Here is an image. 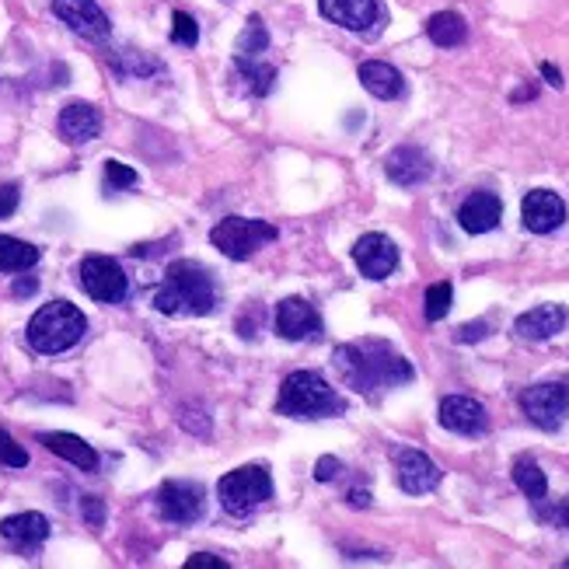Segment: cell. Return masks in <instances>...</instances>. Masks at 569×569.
I'll list each match as a JSON object with an SVG mask.
<instances>
[{
    "instance_id": "cell-31",
    "label": "cell",
    "mask_w": 569,
    "mask_h": 569,
    "mask_svg": "<svg viewBox=\"0 0 569 569\" xmlns=\"http://www.w3.org/2000/svg\"><path fill=\"white\" fill-rule=\"evenodd\" d=\"M172 42H175V46H196V42H200V29H196V18L193 14L175 11V18H172Z\"/></svg>"
},
{
    "instance_id": "cell-15",
    "label": "cell",
    "mask_w": 569,
    "mask_h": 569,
    "mask_svg": "<svg viewBox=\"0 0 569 569\" xmlns=\"http://www.w3.org/2000/svg\"><path fill=\"white\" fill-rule=\"evenodd\" d=\"M322 14L346 32H371L382 21V4L377 0H319Z\"/></svg>"
},
{
    "instance_id": "cell-20",
    "label": "cell",
    "mask_w": 569,
    "mask_h": 569,
    "mask_svg": "<svg viewBox=\"0 0 569 569\" xmlns=\"http://www.w3.org/2000/svg\"><path fill=\"white\" fill-rule=\"evenodd\" d=\"M0 538H4L8 545H14V549H21V552H32L50 538V520L42 514H35V511L4 517V520H0Z\"/></svg>"
},
{
    "instance_id": "cell-28",
    "label": "cell",
    "mask_w": 569,
    "mask_h": 569,
    "mask_svg": "<svg viewBox=\"0 0 569 569\" xmlns=\"http://www.w3.org/2000/svg\"><path fill=\"white\" fill-rule=\"evenodd\" d=\"M266 50H269V32H266V25H262V18L251 14L248 25H245V32H241L238 42H235V56H241V60H259Z\"/></svg>"
},
{
    "instance_id": "cell-6",
    "label": "cell",
    "mask_w": 569,
    "mask_h": 569,
    "mask_svg": "<svg viewBox=\"0 0 569 569\" xmlns=\"http://www.w3.org/2000/svg\"><path fill=\"white\" fill-rule=\"evenodd\" d=\"M272 238H277V227H272L269 221H256V217H224L214 235H210V241H214L227 259H251L262 245H269Z\"/></svg>"
},
{
    "instance_id": "cell-35",
    "label": "cell",
    "mask_w": 569,
    "mask_h": 569,
    "mask_svg": "<svg viewBox=\"0 0 569 569\" xmlns=\"http://www.w3.org/2000/svg\"><path fill=\"white\" fill-rule=\"evenodd\" d=\"M21 200V189L18 185H0V221H8Z\"/></svg>"
},
{
    "instance_id": "cell-22",
    "label": "cell",
    "mask_w": 569,
    "mask_h": 569,
    "mask_svg": "<svg viewBox=\"0 0 569 569\" xmlns=\"http://www.w3.org/2000/svg\"><path fill=\"white\" fill-rule=\"evenodd\" d=\"M361 84L382 101H391V98H402L406 95V77L398 74L391 63H382V60H367L361 67Z\"/></svg>"
},
{
    "instance_id": "cell-38",
    "label": "cell",
    "mask_w": 569,
    "mask_h": 569,
    "mask_svg": "<svg viewBox=\"0 0 569 569\" xmlns=\"http://www.w3.org/2000/svg\"><path fill=\"white\" fill-rule=\"evenodd\" d=\"M538 517H541V520H552V524H559V528H566V532H569V496H566V500L559 503L556 511H549V514L541 511Z\"/></svg>"
},
{
    "instance_id": "cell-29",
    "label": "cell",
    "mask_w": 569,
    "mask_h": 569,
    "mask_svg": "<svg viewBox=\"0 0 569 569\" xmlns=\"http://www.w3.org/2000/svg\"><path fill=\"white\" fill-rule=\"evenodd\" d=\"M451 298H454L451 283H433V287L427 290V322H440V319H448V311H451Z\"/></svg>"
},
{
    "instance_id": "cell-40",
    "label": "cell",
    "mask_w": 569,
    "mask_h": 569,
    "mask_svg": "<svg viewBox=\"0 0 569 569\" xmlns=\"http://www.w3.org/2000/svg\"><path fill=\"white\" fill-rule=\"evenodd\" d=\"M14 298H32V293L39 290V280L35 277H21V280H14Z\"/></svg>"
},
{
    "instance_id": "cell-30",
    "label": "cell",
    "mask_w": 569,
    "mask_h": 569,
    "mask_svg": "<svg viewBox=\"0 0 569 569\" xmlns=\"http://www.w3.org/2000/svg\"><path fill=\"white\" fill-rule=\"evenodd\" d=\"M116 67H119L122 74L147 77V74H158V71H161V63L143 60V53H137V50H122V56H116Z\"/></svg>"
},
{
    "instance_id": "cell-41",
    "label": "cell",
    "mask_w": 569,
    "mask_h": 569,
    "mask_svg": "<svg viewBox=\"0 0 569 569\" xmlns=\"http://www.w3.org/2000/svg\"><path fill=\"white\" fill-rule=\"evenodd\" d=\"M541 77L552 84V88H562V74L552 67V63H541Z\"/></svg>"
},
{
    "instance_id": "cell-24",
    "label": "cell",
    "mask_w": 569,
    "mask_h": 569,
    "mask_svg": "<svg viewBox=\"0 0 569 569\" xmlns=\"http://www.w3.org/2000/svg\"><path fill=\"white\" fill-rule=\"evenodd\" d=\"M427 35H430L433 46H440V50H454V46H461V42H465L469 25H465V18H461V14H454V11H440V14H433V18L427 21Z\"/></svg>"
},
{
    "instance_id": "cell-13",
    "label": "cell",
    "mask_w": 569,
    "mask_h": 569,
    "mask_svg": "<svg viewBox=\"0 0 569 569\" xmlns=\"http://www.w3.org/2000/svg\"><path fill=\"white\" fill-rule=\"evenodd\" d=\"M395 472H398V486H402L409 496H423L440 486V469L423 451L402 448L395 454Z\"/></svg>"
},
{
    "instance_id": "cell-34",
    "label": "cell",
    "mask_w": 569,
    "mask_h": 569,
    "mask_svg": "<svg viewBox=\"0 0 569 569\" xmlns=\"http://www.w3.org/2000/svg\"><path fill=\"white\" fill-rule=\"evenodd\" d=\"M80 511H84V520H88L92 528H101V524H105V503L98 496H84Z\"/></svg>"
},
{
    "instance_id": "cell-39",
    "label": "cell",
    "mask_w": 569,
    "mask_h": 569,
    "mask_svg": "<svg viewBox=\"0 0 569 569\" xmlns=\"http://www.w3.org/2000/svg\"><path fill=\"white\" fill-rule=\"evenodd\" d=\"M185 569H227V562L224 559H217V556H193V559H189L185 562Z\"/></svg>"
},
{
    "instance_id": "cell-42",
    "label": "cell",
    "mask_w": 569,
    "mask_h": 569,
    "mask_svg": "<svg viewBox=\"0 0 569 569\" xmlns=\"http://www.w3.org/2000/svg\"><path fill=\"white\" fill-rule=\"evenodd\" d=\"M346 503H350V507H371V493L367 490H356V493L346 496Z\"/></svg>"
},
{
    "instance_id": "cell-7",
    "label": "cell",
    "mask_w": 569,
    "mask_h": 569,
    "mask_svg": "<svg viewBox=\"0 0 569 569\" xmlns=\"http://www.w3.org/2000/svg\"><path fill=\"white\" fill-rule=\"evenodd\" d=\"M520 409L538 430H559L569 412V382H541L520 391Z\"/></svg>"
},
{
    "instance_id": "cell-23",
    "label": "cell",
    "mask_w": 569,
    "mask_h": 569,
    "mask_svg": "<svg viewBox=\"0 0 569 569\" xmlns=\"http://www.w3.org/2000/svg\"><path fill=\"white\" fill-rule=\"evenodd\" d=\"M42 444H46L56 458L71 461V465H77L80 472H95L98 469V454L92 444H84L80 437L74 433H46L42 437Z\"/></svg>"
},
{
    "instance_id": "cell-3",
    "label": "cell",
    "mask_w": 569,
    "mask_h": 569,
    "mask_svg": "<svg viewBox=\"0 0 569 569\" xmlns=\"http://www.w3.org/2000/svg\"><path fill=\"white\" fill-rule=\"evenodd\" d=\"M346 402L322 374L298 371L280 385V402L277 412L290 419H325V416H343Z\"/></svg>"
},
{
    "instance_id": "cell-4",
    "label": "cell",
    "mask_w": 569,
    "mask_h": 569,
    "mask_svg": "<svg viewBox=\"0 0 569 569\" xmlns=\"http://www.w3.org/2000/svg\"><path fill=\"white\" fill-rule=\"evenodd\" d=\"M84 332H88V319H84L80 308H74L71 301H50L32 314L29 346L42 356H53L77 346Z\"/></svg>"
},
{
    "instance_id": "cell-2",
    "label": "cell",
    "mask_w": 569,
    "mask_h": 569,
    "mask_svg": "<svg viewBox=\"0 0 569 569\" xmlns=\"http://www.w3.org/2000/svg\"><path fill=\"white\" fill-rule=\"evenodd\" d=\"M154 308L161 314H214L221 308V287L206 266L179 259L168 266L161 287L154 290Z\"/></svg>"
},
{
    "instance_id": "cell-12",
    "label": "cell",
    "mask_w": 569,
    "mask_h": 569,
    "mask_svg": "<svg viewBox=\"0 0 569 569\" xmlns=\"http://www.w3.org/2000/svg\"><path fill=\"white\" fill-rule=\"evenodd\" d=\"M353 262L367 280H385L398 266V248H395V241L388 235H377V230H371V235H364L361 241L353 245Z\"/></svg>"
},
{
    "instance_id": "cell-19",
    "label": "cell",
    "mask_w": 569,
    "mask_h": 569,
    "mask_svg": "<svg viewBox=\"0 0 569 569\" xmlns=\"http://www.w3.org/2000/svg\"><path fill=\"white\" fill-rule=\"evenodd\" d=\"M56 126H60V137L67 143H88L101 133V112L92 101H71L60 109Z\"/></svg>"
},
{
    "instance_id": "cell-17",
    "label": "cell",
    "mask_w": 569,
    "mask_h": 569,
    "mask_svg": "<svg viewBox=\"0 0 569 569\" xmlns=\"http://www.w3.org/2000/svg\"><path fill=\"white\" fill-rule=\"evenodd\" d=\"M569 319V311L562 304H538L532 311H524L520 319L514 322V335L524 343H541V340H552L556 332H562Z\"/></svg>"
},
{
    "instance_id": "cell-33",
    "label": "cell",
    "mask_w": 569,
    "mask_h": 569,
    "mask_svg": "<svg viewBox=\"0 0 569 569\" xmlns=\"http://www.w3.org/2000/svg\"><path fill=\"white\" fill-rule=\"evenodd\" d=\"M133 182H137V172H133L130 164H119V161H105V185H109L112 193H116V189H130Z\"/></svg>"
},
{
    "instance_id": "cell-16",
    "label": "cell",
    "mask_w": 569,
    "mask_h": 569,
    "mask_svg": "<svg viewBox=\"0 0 569 569\" xmlns=\"http://www.w3.org/2000/svg\"><path fill=\"white\" fill-rule=\"evenodd\" d=\"M520 217H524V227L535 230V235H552L566 221V203L556 193H549V189H535V193L524 196Z\"/></svg>"
},
{
    "instance_id": "cell-1",
    "label": "cell",
    "mask_w": 569,
    "mask_h": 569,
    "mask_svg": "<svg viewBox=\"0 0 569 569\" xmlns=\"http://www.w3.org/2000/svg\"><path fill=\"white\" fill-rule=\"evenodd\" d=\"M332 364L340 371L343 382L361 391V395H374V391H388V388H402L409 385L416 371L406 361L402 353L391 350L382 340H356L346 343L332 353Z\"/></svg>"
},
{
    "instance_id": "cell-11",
    "label": "cell",
    "mask_w": 569,
    "mask_h": 569,
    "mask_svg": "<svg viewBox=\"0 0 569 569\" xmlns=\"http://www.w3.org/2000/svg\"><path fill=\"white\" fill-rule=\"evenodd\" d=\"M440 427L461 437H479L490 430V412L469 395H448L444 402H440Z\"/></svg>"
},
{
    "instance_id": "cell-10",
    "label": "cell",
    "mask_w": 569,
    "mask_h": 569,
    "mask_svg": "<svg viewBox=\"0 0 569 569\" xmlns=\"http://www.w3.org/2000/svg\"><path fill=\"white\" fill-rule=\"evenodd\" d=\"M53 14L88 42H105L112 35L109 14H105L95 0H53Z\"/></svg>"
},
{
    "instance_id": "cell-26",
    "label": "cell",
    "mask_w": 569,
    "mask_h": 569,
    "mask_svg": "<svg viewBox=\"0 0 569 569\" xmlns=\"http://www.w3.org/2000/svg\"><path fill=\"white\" fill-rule=\"evenodd\" d=\"M39 262V248L0 235V272H25Z\"/></svg>"
},
{
    "instance_id": "cell-32",
    "label": "cell",
    "mask_w": 569,
    "mask_h": 569,
    "mask_svg": "<svg viewBox=\"0 0 569 569\" xmlns=\"http://www.w3.org/2000/svg\"><path fill=\"white\" fill-rule=\"evenodd\" d=\"M0 465H8V469H25L29 465L25 448H21L8 430H0Z\"/></svg>"
},
{
    "instance_id": "cell-8",
    "label": "cell",
    "mask_w": 569,
    "mask_h": 569,
    "mask_svg": "<svg viewBox=\"0 0 569 569\" xmlns=\"http://www.w3.org/2000/svg\"><path fill=\"white\" fill-rule=\"evenodd\" d=\"M80 287L88 298H95L101 304H119V301H126V293H130L122 266L109 256H88L80 262Z\"/></svg>"
},
{
    "instance_id": "cell-21",
    "label": "cell",
    "mask_w": 569,
    "mask_h": 569,
    "mask_svg": "<svg viewBox=\"0 0 569 569\" xmlns=\"http://www.w3.org/2000/svg\"><path fill=\"white\" fill-rule=\"evenodd\" d=\"M500 217H503V203L496 193H486V189L472 193L458 210V224L465 227L469 235H486V230L500 224Z\"/></svg>"
},
{
    "instance_id": "cell-9",
    "label": "cell",
    "mask_w": 569,
    "mask_h": 569,
    "mask_svg": "<svg viewBox=\"0 0 569 569\" xmlns=\"http://www.w3.org/2000/svg\"><path fill=\"white\" fill-rule=\"evenodd\" d=\"M203 507H206V490L200 482H189V479H172L164 482L158 490V511L164 520L172 524H193L203 517Z\"/></svg>"
},
{
    "instance_id": "cell-14",
    "label": "cell",
    "mask_w": 569,
    "mask_h": 569,
    "mask_svg": "<svg viewBox=\"0 0 569 569\" xmlns=\"http://www.w3.org/2000/svg\"><path fill=\"white\" fill-rule=\"evenodd\" d=\"M277 332L287 343H304L322 332V319L304 298H287L277 308Z\"/></svg>"
},
{
    "instance_id": "cell-5",
    "label": "cell",
    "mask_w": 569,
    "mask_h": 569,
    "mask_svg": "<svg viewBox=\"0 0 569 569\" xmlns=\"http://www.w3.org/2000/svg\"><path fill=\"white\" fill-rule=\"evenodd\" d=\"M217 496H221V507L230 517H248L256 507H262L266 500H272V479L262 465H245L227 472L217 482Z\"/></svg>"
},
{
    "instance_id": "cell-36",
    "label": "cell",
    "mask_w": 569,
    "mask_h": 569,
    "mask_svg": "<svg viewBox=\"0 0 569 569\" xmlns=\"http://www.w3.org/2000/svg\"><path fill=\"white\" fill-rule=\"evenodd\" d=\"M490 335V322H472V325H461L458 329V343H479Z\"/></svg>"
},
{
    "instance_id": "cell-18",
    "label": "cell",
    "mask_w": 569,
    "mask_h": 569,
    "mask_svg": "<svg viewBox=\"0 0 569 569\" xmlns=\"http://www.w3.org/2000/svg\"><path fill=\"white\" fill-rule=\"evenodd\" d=\"M385 172L395 185L412 189V185L427 182L433 175V161L427 151H419V147H395L385 161Z\"/></svg>"
},
{
    "instance_id": "cell-37",
    "label": "cell",
    "mask_w": 569,
    "mask_h": 569,
    "mask_svg": "<svg viewBox=\"0 0 569 569\" xmlns=\"http://www.w3.org/2000/svg\"><path fill=\"white\" fill-rule=\"evenodd\" d=\"M340 472H343L340 458H322L319 465H314V479H319V482H332Z\"/></svg>"
},
{
    "instance_id": "cell-27",
    "label": "cell",
    "mask_w": 569,
    "mask_h": 569,
    "mask_svg": "<svg viewBox=\"0 0 569 569\" xmlns=\"http://www.w3.org/2000/svg\"><path fill=\"white\" fill-rule=\"evenodd\" d=\"M235 67L241 71V80H245V88L251 92V95H269L272 92V80H277V71L269 67V63H262V56L259 60H241V56H235Z\"/></svg>"
},
{
    "instance_id": "cell-25",
    "label": "cell",
    "mask_w": 569,
    "mask_h": 569,
    "mask_svg": "<svg viewBox=\"0 0 569 569\" xmlns=\"http://www.w3.org/2000/svg\"><path fill=\"white\" fill-rule=\"evenodd\" d=\"M514 482L520 486V493L535 503V507H541L545 496H549V479H545V472L538 469L535 458H517L514 461Z\"/></svg>"
}]
</instances>
